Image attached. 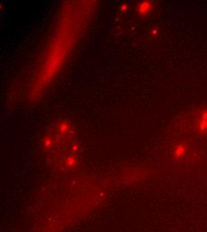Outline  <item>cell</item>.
Returning <instances> with one entry per match:
<instances>
[{
  "label": "cell",
  "mask_w": 207,
  "mask_h": 232,
  "mask_svg": "<svg viewBox=\"0 0 207 232\" xmlns=\"http://www.w3.org/2000/svg\"><path fill=\"white\" fill-rule=\"evenodd\" d=\"M196 129L200 134H207V107L203 108L199 113L196 121Z\"/></svg>",
  "instance_id": "1"
},
{
  "label": "cell",
  "mask_w": 207,
  "mask_h": 232,
  "mask_svg": "<svg viewBox=\"0 0 207 232\" xmlns=\"http://www.w3.org/2000/svg\"><path fill=\"white\" fill-rule=\"evenodd\" d=\"M153 7V5L151 1H142V2L138 3V7H137L138 14L141 16L146 15L152 11Z\"/></svg>",
  "instance_id": "2"
},
{
  "label": "cell",
  "mask_w": 207,
  "mask_h": 232,
  "mask_svg": "<svg viewBox=\"0 0 207 232\" xmlns=\"http://www.w3.org/2000/svg\"><path fill=\"white\" fill-rule=\"evenodd\" d=\"M187 147L183 144V143H180L179 145H177L176 147H174L173 148V156L176 160H179L180 158H182L183 156L186 155L187 154Z\"/></svg>",
  "instance_id": "3"
},
{
  "label": "cell",
  "mask_w": 207,
  "mask_h": 232,
  "mask_svg": "<svg viewBox=\"0 0 207 232\" xmlns=\"http://www.w3.org/2000/svg\"><path fill=\"white\" fill-rule=\"evenodd\" d=\"M75 162H76V161H75V157L72 155V156H69V157L67 158L65 164H66V166H67V167H72V166H73V165H74Z\"/></svg>",
  "instance_id": "4"
},
{
  "label": "cell",
  "mask_w": 207,
  "mask_h": 232,
  "mask_svg": "<svg viewBox=\"0 0 207 232\" xmlns=\"http://www.w3.org/2000/svg\"><path fill=\"white\" fill-rule=\"evenodd\" d=\"M68 128H69V126H68V124H67V122H63L61 125H60V131L62 132V133H66L67 131H68Z\"/></svg>",
  "instance_id": "5"
},
{
  "label": "cell",
  "mask_w": 207,
  "mask_h": 232,
  "mask_svg": "<svg viewBox=\"0 0 207 232\" xmlns=\"http://www.w3.org/2000/svg\"><path fill=\"white\" fill-rule=\"evenodd\" d=\"M51 145H52V141H51V139L49 137H46L44 139V147L48 150L50 147H51Z\"/></svg>",
  "instance_id": "6"
},
{
  "label": "cell",
  "mask_w": 207,
  "mask_h": 232,
  "mask_svg": "<svg viewBox=\"0 0 207 232\" xmlns=\"http://www.w3.org/2000/svg\"><path fill=\"white\" fill-rule=\"evenodd\" d=\"M128 7H129V5H128V4H124V5L122 6V7H121V11H122V12H127Z\"/></svg>",
  "instance_id": "7"
},
{
  "label": "cell",
  "mask_w": 207,
  "mask_h": 232,
  "mask_svg": "<svg viewBox=\"0 0 207 232\" xmlns=\"http://www.w3.org/2000/svg\"><path fill=\"white\" fill-rule=\"evenodd\" d=\"M156 33H157V30H152V34H153V35H155Z\"/></svg>",
  "instance_id": "8"
}]
</instances>
